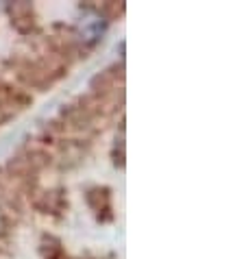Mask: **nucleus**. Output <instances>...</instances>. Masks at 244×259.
I'll return each instance as SVG.
<instances>
[{"instance_id":"1","label":"nucleus","mask_w":244,"mask_h":259,"mask_svg":"<svg viewBox=\"0 0 244 259\" xmlns=\"http://www.w3.org/2000/svg\"><path fill=\"white\" fill-rule=\"evenodd\" d=\"M31 100L33 98L28 96L24 90H20L11 83L0 81V116L5 120L9 116H13V113L26 109V105L31 103Z\"/></svg>"}]
</instances>
